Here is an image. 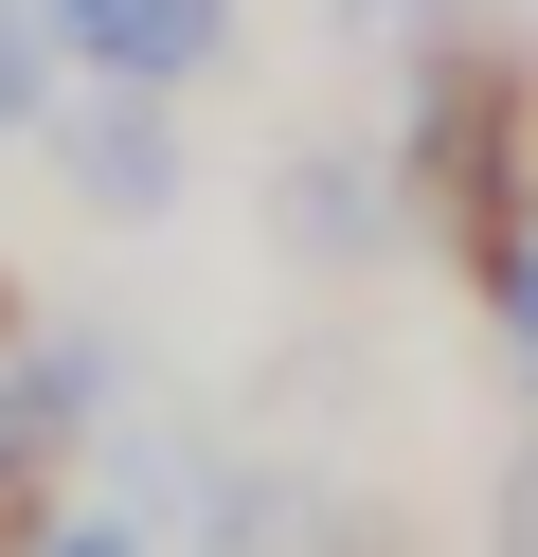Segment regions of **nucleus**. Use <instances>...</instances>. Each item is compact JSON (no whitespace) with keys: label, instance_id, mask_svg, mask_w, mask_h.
<instances>
[{"label":"nucleus","instance_id":"nucleus-1","mask_svg":"<svg viewBox=\"0 0 538 557\" xmlns=\"http://www.w3.org/2000/svg\"><path fill=\"white\" fill-rule=\"evenodd\" d=\"M521 109H538V90H521L502 37H449V54L413 73V198H430L485 270L521 252V216H502V145H521Z\"/></svg>","mask_w":538,"mask_h":557},{"label":"nucleus","instance_id":"nucleus-5","mask_svg":"<svg viewBox=\"0 0 538 557\" xmlns=\"http://www.w3.org/2000/svg\"><path fill=\"white\" fill-rule=\"evenodd\" d=\"M502 342H521V377H538V234L502 252Z\"/></svg>","mask_w":538,"mask_h":557},{"label":"nucleus","instance_id":"nucleus-3","mask_svg":"<svg viewBox=\"0 0 538 557\" xmlns=\"http://www.w3.org/2000/svg\"><path fill=\"white\" fill-rule=\"evenodd\" d=\"M72 198H90V216H162V198H179V145H162V109H143V90H126V109H72Z\"/></svg>","mask_w":538,"mask_h":557},{"label":"nucleus","instance_id":"nucleus-6","mask_svg":"<svg viewBox=\"0 0 538 557\" xmlns=\"http://www.w3.org/2000/svg\"><path fill=\"white\" fill-rule=\"evenodd\" d=\"M0 449H36V432H18V396H0Z\"/></svg>","mask_w":538,"mask_h":557},{"label":"nucleus","instance_id":"nucleus-4","mask_svg":"<svg viewBox=\"0 0 538 557\" xmlns=\"http://www.w3.org/2000/svg\"><path fill=\"white\" fill-rule=\"evenodd\" d=\"M36 126V0H0V145Z\"/></svg>","mask_w":538,"mask_h":557},{"label":"nucleus","instance_id":"nucleus-7","mask_svg":"<svg viewBox=\"0 0 538 557\" xmlns=\"http://www.w3.org/2000/svg\"><path fill=\"white\" fill-rule=\"evenodd\" d=\"M54 557H126V540H54Z\"/></svg>","mask_w":538,"mask_h":557},{"label":"nucleus","instance_id":"nucleus-2","mask_svg":"<svg viewBox=\"0 0 538 557\" xmlns=\"http://www.w3.org/2000/svg\"><path fill=\"white\" fill-rule=\"evenodd\" d=\"M54 37L90 54V73H126V90H179V73H215V0H54Z\"/></svg>","mask_w":538,"mask_h":557}]
</instances>
